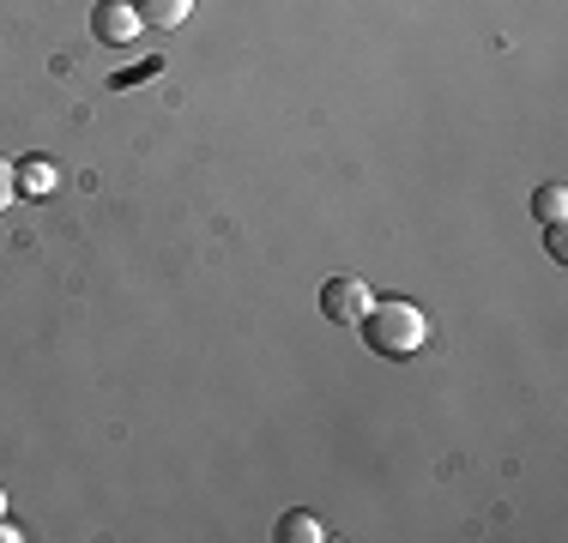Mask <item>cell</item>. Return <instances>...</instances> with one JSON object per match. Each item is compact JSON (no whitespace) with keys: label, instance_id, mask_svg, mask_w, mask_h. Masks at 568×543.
<instances>
[{"label":"cell","instance_id":"8992f818","mask_svg":"<svg viewBox=\"0 0 568 543\" xmlns=\"http://www.w3.org/2000/svg\"><path fill=\"white\" fill-rule=\"evenodd\" d=\"M273 537H278V543H327V525H321L315 513L296 508V513H284V520L273 525Z\"/></svg>","mask_w":568,"mask_h":543},{"label":"cell","instance_id":"3957f363","mask_svg":"<svg viewBox=\"0 0 568 543\" xmlns=\"http://www.w3.org/2000/svg\"><path fill=\"white\" fill-rule=\"evenodd\" d=\"M91 31H98V43H133L140 37V12H133V0H98V12H91Z\"/></svg>","mask_w":568,"mask_h":543},{"label":"cell","instance_id":"277c9868","mask_svg":"<svg viewBox=\"0 0 568 543\" xmlns=\"http://www.w3.org/2000/svg\"><path fill=\"white\" fill-rule=\"evenodd\" d=\"M12 182H19V199H49L61 187V170L49 157H24L12 163Z\"/></svg>","mask_w":568,"mask_h":543},{"label":"cell","instance_id":"5b68a950","mask_svg":"<svg viewBox=\"0 0 568 543\" xmlns=\"http://www.w3.org/2000/svg\"><path fill=\"white\" fill-rule=\"evenodd\" d=\"M133 12H140V24H152V31H175V24H187L194 0H133Z\"/></svg>","mask_w":568,"mask_h":543},{"label":"cell","instance_id":"8fae6325","mask_svg":"<svg viewBox=\"0 0 568 543\" xmlns=\"http://www.w3.org/2000/svg\"><path fill=\"white\" fill-rule=\"evenodd\" d=\"M0 513H7V489H0Z\"/></svg>","mask_w":568,"mask_h":543},{"label":"cell","instance_id":"9c48e42d","mask_svg":"<svg viewBox=\"0 0 568 543\" xmlns=\"http://www.w3.org/2000/svg\"><path fill=\"white\" fill-rule=\"evenodd\" d=\"M545 242H550V254H557V260H568V229L562 224H545Z\"/></svg>","mask_w":568,"mask_h":543},{"label":"cell","instance_id":"6da1fadb","mask_svg":"<svg viewBox=\"0 0 568 543\" xmlns=\"http://www.w3.org/2000/svg\"><path fill=\"white\" fill-rule=\"evenodd\" d=\"M357 326H363V345H369L375 357H412V350L429 338L424 308H417V303H405V296L369 303V315H363Z\"/></svg>","mask_w":568,"mask_h":543},{"label":"cell","instance_id":"7a4b0ae2","mask_svg":"<svg viewBox=\"0 0 568 543\" xmlns=\"http://www.w3.org/2000/svg\"><path fill=\"white\" fill-rule=\"evenodd\" d=\"M375 290L363 278H327L321 284V315H327L333 326H357L363 315H369Z\"/></svg>","mask_w":568,"mask_h":543},{"label":"cell","instance_id":"52a82bcc","mask_svg":"<svg viewBox=\"0 0 568 543\" xmlns=\"http://www.w3.org/2000/svg\"><path fill=\"white\" fill-rule=\"evenodd\" d=\"M532 217L562 224V217H568V187H562V182H545V187H538V194H532Z\"/></svg>","mask_w":568,"mask_h":543},{"label":"cell","instance_id":"30bf717a","mask_svg":"<svg viewBox=\"0 0 568 543\" xmlns=\"http://www.w3.org/2000/svg\"><path fill=\"white\" fill-rule=\"evenodd\" d=\"M24 532H19V525H7V513H0V543H19Z\"/></svg>","mask_w":568,"mask_h":543},{"label":"cell","instance_id":"ba28073f","mask_svg":"<svg viewBox=\"0 0 568 543\" xmlns=\"http://www.w3.org/2000/svg\"><path fill=\"white\" fill-rule=\"evenodd\" d=\"M12 199H19V182H12V163H0V212H7Z\"/></svg>","mask_w":568,"mask_h":543}]
</instances>
